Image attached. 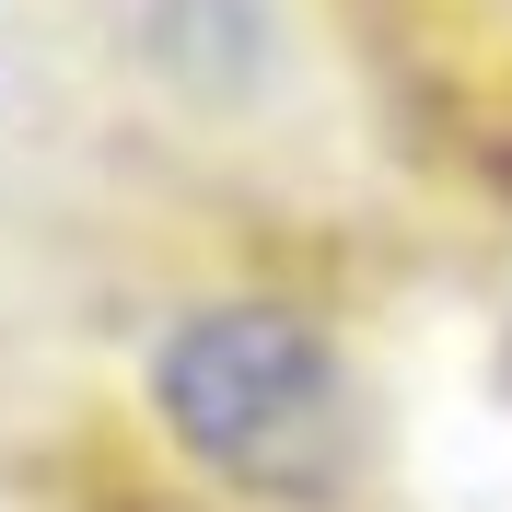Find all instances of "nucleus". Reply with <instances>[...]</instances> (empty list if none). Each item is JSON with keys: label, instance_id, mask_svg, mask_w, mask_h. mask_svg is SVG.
Wrapping results in <instances>:
<instances>
[{"label": "nucleus", "instance_id": "nucleus-1", "mask_svg": "<svg viewBox=\"0 0 512 512\" xmlns=\"http://www.w3.org/2000/svg\"><path fill=\"white\" fill-rule=\"evenodd\" d=\"M140 396L163 443L256 512H338L373 466V408L350 350L280 291L187 303L140 361Z\"/></svg>", "mask_w": 512, "mask_h": 512}]
</instances>
